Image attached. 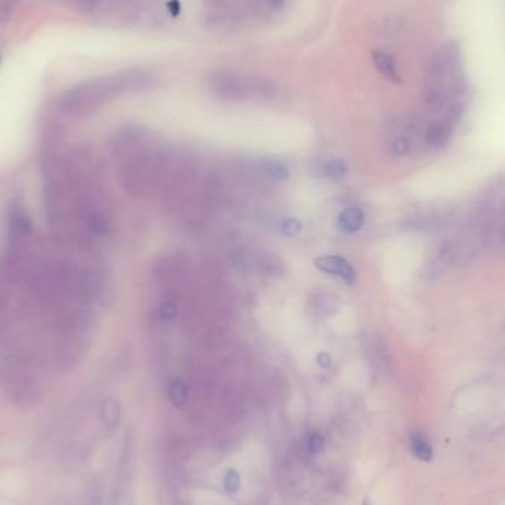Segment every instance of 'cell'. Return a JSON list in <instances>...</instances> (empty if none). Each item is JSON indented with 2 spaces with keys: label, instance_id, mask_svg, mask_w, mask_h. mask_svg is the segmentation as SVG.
Masks as SVG:
<instances>
[{
  "label": "cell",
  "instance_id": "8fae6325",
  "mask_svg": "<svg viewBox=\"0 0 505 505\" xmlns=\"http://www.w3.org/2000/svg\"><path fill=\"white\" fill-rule=\"evenodd\" d=\"M448 129L443 124H433L427 132V139L432 145H442L448 139Z\"/></svg>",
  "mask_w": 505,
  "mask_h": 505
},
{
  "label": "cell",
  "instance_id": "2e32d148",
  "mask_svg": "<svg viewBox=\"0 0 505 505\" xmlns=\"http://www.w3.org/2000/svg\"><path fill=\"white\" fill-rule=\"evenodd\" d=\"M178 314V307L176 305H174L172 300H166V302H163L158 307V315L161 319H173L174 316H176Z\"/></svg>",
  "mask_w": 505,
  "mask_h": 505
},
{
  "label": "cell",
  "instance_id": "e0dca14e",
  "mask_svg": "<svg viewBox=\"0 0 505 505\" xmlns=\"http://www.w3.org/2000/svg\"><path fill=\"white\" fill-rule=\"evenodd\" d=\"M77 3H79L80 9H83V11H93V9L99 5L101 0H75Z\"/></svg>",
  "mask_w": 505,
  "mask_h": 505
},
{
  "label": "cell",
  "instance_id": "3957f363",
  "mask_svg": "<svg viewBox=\"0 0 505 505\" xmlns=\"http://www.w3.org/2000/svg\"><path fill=\"white\" fill-rule=\"evenodd\" d=\"M315 266L320 272H324V274L343 279L349 285H352L356 281V272L353 266L342 256H333V255L320 256L315 260Z\"/></svg>",
  "mask_w": 505,
  "mask_h": 505
},
{
  "label": "cell",
  "instance_id": "9a60e30c",
  "mask_svg": "<svg viewBox=\"0 0 505 505\" xmlns=\"http://www.w3.org/2000/svg\"><path fill=\"white\" fill-rule=\"evenodd\" d=\"M223 482H225V489L229 493H235L239 489L241 479H239V474L235 470H228L225 475V480Z\"/></svg>",
  "mask_w": 505,
  "mask_h": 505
},
{
  "label": "cell",
  "instance_id": "ac0fdd59",
  "mask_svg": "<svg viewBox=\"0 0 505 505\" xmlns=\"http://www.w3.org/2000/svg\"><path fill=\"white\" fill-rule=\"evenodd\" d=\"M265 2L270 9H274V11H278V9L285 5V0H265Z\"/></svg>",
  "mask_w": 505,
  "mask_h": 505
},
{
  "label": "cell",
  "instance_id": "52a82bcc",
  "mask_svg": "<svg viewBox=\"0 0 505 505\" xmlns=\"http://www.w3.org/2000/svg\"><path fill=\"white\" fill-rule=\"evenodd\" d=\"M259 170L274 180H287L290 178L288 167L283 161L277 158H261L259 161Z\"/></svg>",
  "mask_w": 505,
  "mask_h": 505
},
{
  "label": "cell",
  "instance_id": "6da1fadb",
  "mask_svg": "<svg viewBox=\"0 0 505 505\" xmlns=\"http://www.w3.org/2000/svg\"><path fill=\"white\" fill-rule=\"evenodd\" d=\"M154 83L155 79L151 73L120 71L73 87L64 95L62 106L71 114H87L123 93L150 89Z\"/></svg>",
  "mask_w": 505,
  "mask_h": 505
},
{
  "label": "cell",
  "instance_id": "277c9868",
  "mask_svg": "<svg viewBox=\"0 0 505 505\" xmlns=\"http://www.w3.org/2000/svg\"><path fill=\"white\" fill-rule=\"evenodd\" d=\"M365 213L359 207H347L337 218V228L347 234H353L364 226Z\"/></svg>",
  "mask_w": 505,
  "mask_h": 505
},
{
  "label": "cell",
  "instance_id": "8992f818",
  "mask_svg": "<svg viewBox=\"0 0 505 505\" xmlns=\"http://www.w3.org/2000/svg\"><path fill=\"white\" fill-rule=\"evenodd\" d=\"M373 61H374L377 70L380 71L386 79H388L393 83L401 82L399 71H397V67H396V61L393 60V56L390 54L377 51L373 54Z\"/></svg>",
  "mask_w": 505,
  "mask_h": 505
},
{
  "label": "cell",
  "instance_id": "7c38bea8",
  "mask_svg": "<svg viewBox=\"0 0 505 505\" xmlns=\"http://www.w3.org/2000/svg\"><path fill=\"white\" fill-rule=\"evenodd\" d=\"M18 0H0V24H8L14 15Z\"/></svg>",
  "mask_w": 505,
  "mask_h": 505
},
{
  "label": "cell",
  "instance_id": "ba28073f",
  "mask_svg": "<svg viewBox=\"0 0 505 505\" xmlns=\"http://www.w3.org/2000/svg\"><path fill=\"white\" fill-rule=\"evenodd\" d=\"M411 451L415 455V458H419L420 461L429 462L433 460L432 445L420 432H415L411 434Z\"/></svg>",
  "mask_w": 505,
  "mask_h": 505
},
{
  "label": "cell",
  "instance_id": "30bf717a",
  "mask_svg": "<svg viewBox=\"0 0 505 505\" xmlns=\"http://www.w3.org/2000/svg\"><path fill=\"white\" fill-rule=\"evenodd\" d=\"M102 415H104L105 423L108 425L117 424L119 416H120L119 402L115 399H111V397H110V399H106L102 405Z\"/></svg>",
  "mask_w": 505,
  "mask_h": 505
},
{
  "label": "cell",
  "instance_id": "4fadbf2b",
  "mask_svg": "<svg viewBox=\"0 0 505 505\" xmlns=\"http://www.w3.org/2000/svg\"><path fill=\"white\" fill-rule=\"evenodd\" d=\"M279 229L283 231L285 235H294L297 232L302 231V223L294 218H285L279 223Z\"/></svg>",
  "mask_w": 505,
  "mask_h": 505
},
{
  "label": "cell",
  "instance_id": "7a4b0ae2",
  "mask_svg": "<svg viewBox=\"0 0 505 505\" xmlns=\"http://www.w3.org/2000/svg\"><path fill=\"white\" fill-rule=\"evenodd\" d=\"M211 93L222 101L239 102L250 99H269L277 95V86L265 77L219 70L207 77Z\"/></svg>",
  "mask_w": 505,
  "mask_h": 505
},
{
  "label": "cell",
  "instance_id": "5b68a950",
  "mask_svg": "<svg viewBox=\"0 0 505 505\" xmlns=\"http://www.w3.org/2000/svg\"><path fill=\"white\" fill-rule=\"evenodd\" d=\"M315 172H319L320 176L328 179H342L349 173V166L343 158H328L319 161L314 166Z\"/></svg>",
  "mask_w": 505,
  "mask_h": 505
},
{
  "label": "cell",
  "instance_id": "9c48e42d",
  "mask_svg": "<svg viewBox=\"0 0 505 505\" xmlns=\"http://www.w3.org/2000/svg\"><path fill=\"white\" fill-rule=\"evenodd\" d=\"M169 401L174 408H182L187 403L188 399V388L187 384L183 383L180 378H173L167 388Z\"/></svg>",
  "mask_w": 505,
  "mask_h": 505
},
{
  "label": "cell",
  "instance_id": "5bb4252c",
  "mask_svg": "<svg viewBox=\"0 0 505 505\" xmlns=\"http://www.w3.org/2000/svg\"><path fill=\"white\" fill-rule=\"evenodd\" d=\"M324 438H322V434H319V433H310L309 436H307V443H306V446H307V449L310 451V452H312V454H318V452H320V451H322L324 449Z\"/></svg>",
  "mask_w": 505,
  "mask_h": 505
}]
</instances>
